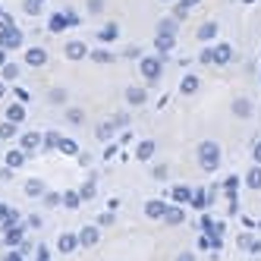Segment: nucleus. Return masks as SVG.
Returning a JSON list of instances; mask_svg holds the SVG:
<instances>
[{
  "label": "nucleus",
  "mask_w": 261,
  "mask_h": 261,
  "mask_svg": "<svg viewBox=\"0 0 261 261\" xmlns=\"http://www.w3.org/2000/svg\"><path fill=\"white\" fill-rule=\"evenodd\" d=\"M22 44V35L16 32V25H0V47L4 50H13Z\"/></svg>",
  "instance_id": "obj_1"
},
{
  "label": "nucleus",
  "mask_w": 261,
  "mask_h": 261,
  "mask_svg": "<svg viewBox=\"0 0 261 261\" xmlns=\"http://www.w3.org/2000/svg\"><path fill=\"white\" fill-rule=\"evenodd\" d=\"M25 63H29V66H44V63H47V54H44L41 47H29V50H25Z\"/></svg>",
  "instance_id": "obj_2"
},
{
  "label": "nucleus",
  "mask_w": 261,
  "mask_h": 261,
  "mask_svg": "<svg viewBox=\"0 0 261 261\" xmlns=\"http://www.w3.org/2000/svg\"><path fill=\"white\" fill-rule=\"evenodd\" d=\"M142 72H145V79H158V76H161V63L151 60V57H145V60H142Z\"/></svg>",
  "instance_id": "obj_3"
},
{
  "label": "nucleus",
  "mask_w": 261,
  "mask_h": 261,
  "mask_svg": "<svg viewBox=\"0 0 261 261\" xmlns=\"http://www.w3.org/2000/svg\"><path fill=\"white\" fill-rule=\"evenodd\" d=\"M201 164L214 167L217 164V145H201Z\"/></svg>",
  "instance_id": "obj_4"
},
{
  "label": "nucleus",
  "mask_w": 261,
  "mask_h": 261,
  "mask_svg": "<svg viewBox=\"0 0 261 261\" xmlns=\"http://www.w3.org/2000/svg\"><path fill=\"white\" fill-rule=\"evenodd\" d=\"M47 25H50V32H63V29H69V19H66V13H54Z\"/></svg>",
  "instance_id": "obj_5"
},
{
  "label": "nucleus",
  "mask_w": 261,
  "mask_h": 261,
  "mask_svg": "<svg viewBox=\"0 0 261 261\" xmlns=\"http://www.w3.org/2000/svg\"><path fill=\"white\" fill-rule=\"evenodd\" d=\"M38 145H41V136L38 133H25L22 136V151H35Z\"/></svg>",
  "instance_id": "obj_6"
},
{
  "label": "nucleus",
  "mask_w": 261,
  "mask_h": 261,
  "mask_svg": "<svg viewBox=\"0 0 261 261\" xmlns=\"http://www.w3.org/2000/svg\"><path fill=\"white\" fill-rule=\"evenodd\" d=\"M25 154H29V151H10V154H7V167H10V170L22 167V164H25Z\"/></svg>",
  "instance_id": "obj_7"
},
{
  "label": "nucleus",
  "mask_w": 261,
  "mask_h": 261,
  "mask_svg": "<svg viewBox=\"0 0 261 261\" xmlns=\"http://www.w3.org/2000/svg\"><path fill=\"white\" fill-rule=\"evenodd\" d=\"M66 57H69V60H79V57H85V44H79V41H69V44H66Z\"/></svg>",
  "instance_id": "obj_8"
},
{
  "label": "nucleus",
  "mask_w": 261,
  "mask_h": 261,
  "mask_svg": "<svg viewBox=\"0 0 261 261\" xmlns=\"http://www.w3.org/2000/svg\"><path fill=\"white\" fill-rule=\"evenodd\" d=\"M22 117H25V107H22V104H10V107H7V120H10V123H19Z\"/></svg>",
  "instance_id": "obj_9"
},
{
  "label": "nucleus",
  "mask_w": 261,
  "mask_h": 261,
  "mask_svg": "<svg viewBox=\"0 0 261 261\" xmlns=\"http://www.w3.org/2000/svg\"><path fill=\"white\" fill-rule=\"evenodd\" d=\"M98 38H101V41H114V38H117V25H104V29L98 32Z\"/></svg>",
  "instance_id": "obj_10"
},
{
  "label": "nucleus",
  "mask_w": 261,
  "mask_h": 261,
  "mask_svg": "<svg viewBox=\"0 0 261 261\" xmlns=\"http://www.w3.org/2000/svg\"><path fill=\"white\" fill-rule=\"evenodd\" d=\"M0 72H4V79H16V76H19V66H16V63H4Z\"/></svg>",
  "instance_id": "obj_11"
},
{
  "label": "nucleus",
  "mask_w": 261,
  "mask_h": 261,
  "mask_svg": "<svg viewBox=\"0 0 261 261\" xmlns=\"http://www.w3.org/2000/svg\"><path fill=\"white\" fill-rule=\"evenodd\" d=\"M126 98L133 101V104H142V101H145V91H142V88H129V91H126Z\"/></svg>",
  "instance_id": "obj_12"
},
{
  "label": "nucleus",
  "mask_w": 261,
  "mask_h": 261,
  "mask_svg": "<svg viewBox=\"0 0 261 261\" xmlns=\"http://www.w3.org/2000/svg\"><path fill=\"white\" fill-rule=\"evenodd\" d=\"M22 10H25L29 16H35V13H41V0H25V4H22Z\"/></svg>",
  "instance_id": "obj_13"
},
{
  "label": "nucleus",
  "mask_w": 261,
  "mask_h": 261,
  "mask_svg": "<svg viewBox=\"0 0 261 261\" xmlns=\"http://www.w3.org/2000/svg\"><path fill=\"white\" fill-rule=\"evenodd\" d=\"M10 136H16V123H4V126H0V139H10Z\"/></svg>",
  "instance_id": "obj_14"
},
{
  "label": "nucleus",
  "mask_w": 261,
  "mask_h": 261,
  "mask_svg": "<svg viewBox=\"0 0 261 261\" xmlns=\"http://www.w3.org/2000/svg\"><path fill=\"white\" fill-rule=\"evenodd\" d=\"M19 239H22V230H16V227H10V230H7V242H10V246H16Z\"/></svg>",
  "instance_id": "obj_15"
},
{
  "label": "nucleus",
  "mask_w": 261,
  "mask_h": 261,
  "mask_svg": "<svg viewBox=\"0 0 261 261\" xmlns=\"http://www.w3.org/2000/svg\"><path fill=\"white\" fill-rule=\"evenodd\" d=\"M151 151H154L151 142H142V145H139V158H151Z\"/></svg>",
  "instance_id": "obj_16"
},
{
  "label": "nucleus",
  "mask_w": 261,
  "mask_h": 261,
  "mask_svg": "<svg viewBox=\"0 0 261 261\" xmlns=\"http://www.w3.org/2000/svg\"><path fill=\"white\" fill-rule=\"evenodd\" d=\"M173 32H176L173 19H164V22H161V35H173Z\"/></svg>",
  "instance_id": "obj_17"
},
{
  "label": "nucleus",
  "mask_w": 261,
  "mask_h": 261,
  "mask_svg": "<svg viewBox=\"0 0 261 261\" xmlns=\"http://www.w3.org/2000/svg\"><path fill=\"white\" fill-rule=\"evenodd\" d=\"M25 192H29V195H41V182H38V179H32V182L25 186Z\"/></svg>",
  "instance_id": "obj_18"
},
{
  "label": "nucleus",
  "mask_w": 261,
  "mask_h": 261,
  "mask_svg": "<svg viewBox=\"0 0 261 261\" xmlns=\"http://www.w3.org/2000/svg\"><path fill=\"white\" fill-rule=\"evenodd\" d=\"M60 148H63V151H66V154H76V145H72L69 139H60Z\"/></svg>",
  "instance_id": "obj_19"
},
{
  "label": "nucleus",
  "mask_w": 261,
  "mask_h": 261,
  "mask_svg": "<svg viewBox=\"0 0 261 261\" xmlns=\"http://www.w3.org/2000/svg\"><path fill=\"white\" fill-rule=\"evenodd\" d=\"M72 246H76V239H72V236H63V239H60V249H63V252H69Z\"/></svg>",
  "instance_id": "obj_20"
},
{
  "label": "nucleus",
  "mask_w": 261,
  "mask_h": 261,
  "mask_svg": "<svg viewBox=\"0 0 261 261\" xmlns=\"http://www.w3.org/2000/svg\"><path fill=\"white\" fill-rule=\"evenodd\" d=\"M44 145H47V148H57V145H60V136H54V133H50V136L44 139Z\"/></svg>",
  "instance_id": "obj_21"
},
{
  "label": "nucleus",
  "mask_w": 261,
  "mask_h": 261,
  "mask_svg": "<svg viewBox=\"0 0 261 261\" xmlns=\"http://www.w3.org/2000/svg\"><path fill=\"white\" fill-rule=\"evenodd\" d=\"M195 4H198V0H179V16L189 10V7H195Z\"/></svg>",
  "instance_id": "obj_22"
},
{
  "label": "nucleus",
  "mask_w": 261,
  "mask_h": 261,
  "mask_svg": "<svg viewBox=\"0 0 261 261\" xmlns=\"http://www.w3.org/2000/svg\"><path fill=\"white\" fill-rule=\"evenodd\" d=\"M148 214H154V217H158V214H164V208H161L158 201H151V204H148Z\"/></svg>",
  "instance_id": "obj_23"
},
{
  "label": "nucleus",
  "mask_w": 261,
  "mask_h": 261,
  "mask_svg": "<svg viewBox=\"0 0 261 261\" xmlns=\"http://www.w3.org/2000/svg\"><path fill=\"white\" fill-rule=\"evenodd\" d=\"M95 239H98L95 230H85V233H82V242H95Z\"/></svg>",
  "instance_id": "obj_24"
},
{
  "label": "nucleus",
  "mask_w": 261,
  "mask_h": 261,
  "mask_svg": "<svg viewBox=\"0 0 261 261\" xmlns=\"http://www.w3.org/2000/svg\"><path fill=\"white\" fill-rule=\"evenodd\" d=\"M195 85H198L195 79H186V82H182V91H195Z\"/></svg>",
  "instance_id": "obj_25"
},
{
  "label": "nucleus",
  "mask_w": 261,
  "mask_h": 261,
  "mask_svg": "<svg viewBox=\"0 0 261 261\" xmlns=\"http://www.w3.org/2000/svg\"><path fill=\"white\" fill-rule=\"evenodd\" d=\"M198 35H201V38H211V35H214V25H204V29H201Z\"/></svg>",
  "instance_id": "obj_26"
},
{
  "label": "nucleus",
  "mask_w": 261,
  "mask_h": 261,
  "mask_svg": "<svg viewBox=\"0 0 261 261\" xmlns=\"http://www.w3.org/2000/svg\"><path fill=\"white\" fill-rule=\"evenodd\" d=\"M91 57H95V60H110V54H107V50H95Z\"/></svg>",
  "instance_id": "obj_27"
},
{
  "label": "nucleus",
  "mask_w": 261,
  "mask_h": 261,
  "mask_svg": "<svg viewBox=\"0 0 261 261\" xmlns=\"http://www.w3.org/2000/svg\"><path fill=\"white\" fill-rule=\"evenodd\" d=\"M7 261H22V255H19V252H10V255H7Z\"/></svg>",
  "instance_id": "obj_28"
},
{
  "label": "nucleus",
  "mask_w": 261,
  "mask_h": 261,
  "mask_svg": "<svg viewBox=\"0 0 261 261\" xmlns=\"http://www.w3.org/2000/svg\"><path fill=\"white\" fill-rule=\"evenodd\" d=\"M4 63H7V50H4V47H0V66H4Z\"/></svg>",
  "instance_id": "obj_29"
},
{
  "label": "nucleus",
  "mask_w": 261,
  "mask_h": 261,
  "mask_svg": "<svg viewBox=\"0 0 261 261\" xmlns=\"http://www.w3.org/2000/svg\"><path fill=\"white\" fill-rule=\"evenodd\" d=\"M4 95H7V85H4V82H0V98H4Z\"/></svg>",
  "instance_id": "obj_30"
},
{
  "label": "nucleus",
  "mask_w": 261,
  "mask_h": 261,
  "mask_svg": "<svg viewBox=\"0 0 261 261\" xmlns=\"http://www.w3.org/2000/svg\"><path fill=\"white\" fill-rule=\"evenodd\" d=\"M0 16H4V7H0Z\"/></svg>",
  "instance_id": "obj_31"
},
{
  "label": "nucleus",
  "mask_w": 261,
  "mask_h": 261,
  "mask_svg": "<svg viewBox=\"0 0 261 261\" xmlns=\"http://www.w3.org/2000/svg\"><path fill=\"white\" fill-rule=\"evenodd\" d=\"M41 4H44V0H41Z\"/></svg>",
  "instance_id": "obj_32"
}]
</instances>
